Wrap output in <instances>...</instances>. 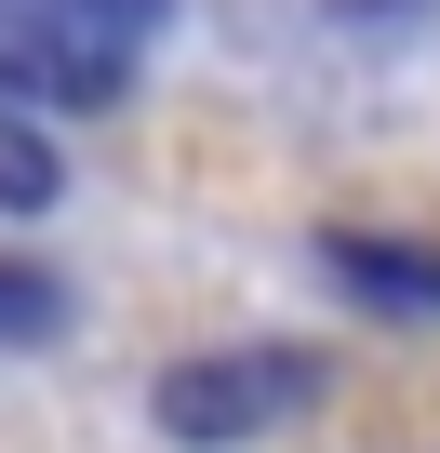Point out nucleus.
<instances>
[{"mask_svg":"<svg viewBox=\"0 0 440 453\" xmlns=\"http://www.w3.org/2000/svg\"><path fill=\"white\" fill-rule=\"evenodd\" d=\"M120 27L94 0H0V94H54V107H107L120 94Z\"/></svg>","mask_w":440,"mask_h":453,"instance_id":"f257e3e1","label":"nucleus"},{"mask_svg":"<svg viewBox=\"0 0 440 453\" xmlns=\"http://www.w3.org/2000/svg\"><path fill=\"white\" fill-rule=\"evenodd\" d=\"M307 387H320L307 347H228V360H187V373L160 387V426H174V440H254V426L307 413Z\"/></svg>","mask_w":440,"mask_h":453,"instance_id":"f03ea898","label":"nucleus"},{"mask_svg":"<svg viewBox=\"0 0 440 453\" xmlns=\"http://www.w3.org/2000/svg\"><path fill=\"white\" fill-rule=\"evenodd\" d=\"M334 280L374 307H440V254H400V241H334Z\"/></svg>","mask_w":440,"mask_h":453,"instance_id":"7ed1b4c3","label":"nucleus"},{"mask_svg":"<svg viewBox=\"0 0 440 453\" xmlns=\"http://www.w3.org/2000/svg\"><path fill=\"white\" fill-rule=\"evenodd\" d=\"M54 187H67V160H54V147H41L14 107H0V213H41Z\"/></svg>","mask_w":440,"mask_h":453,"instance_id":"20e7f679","label":"nucleus"},{"mask_svg":"<svg viewBox=\"0 0 440 453\" xmlns=\"http://www.w3.org/2000/svg\"><path fill=\"white\" fill-rule=\"evenodd\" d=\"M54 320H67V294H54V280H27V267H0V347H41Z\"/></svg>","mask_w":440,"mask_h":453,"instance_id":"39448f33","label":"nucleus"},{"mask_svg":"<svg viewBox=\"0 0 440 453\" xmlns=\"http://www.w3.org/2000/svg\"><path fill=\"white\" fill-rule=\"evenodd\" d=\"M94 14H107L120 41H147V27H160V0H94Z\"/></svg>","mask_w":440,"mask_h":453,"instance_id":"423d86ee","label":"nucleus"}]
</instances>
